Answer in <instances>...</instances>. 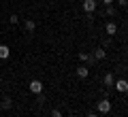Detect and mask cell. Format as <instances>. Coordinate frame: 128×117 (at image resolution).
<instances>
[{
	"label": "cell",
	"instance_id": "cell-6",
	"mask_svg": "<svg viewBox=\"0 0 128 117\" xmlns=\"http://www.w3.org/2000/svg\"><path fill=\"white\" fill-rule=\"evenodd\" d=\"M105 32H107V36H115V34H118V23L107 21L105 23Z\"/></svg>",
	"mask_w": 128,
	"mask_h": 117
},
{
	"label": "cell",
	"instance_id": "cell-1",
	"mask_svg": "<svg viewBox=\"0 0 128 117\" xmlns=\"http://www.w3.org/2000/svg\"><path fill=\"white\" fill-rule=\"evenodd\" d=\"M28 90H30L34 96H38V94H43V83L38 81V79H32V81L28 83Z\"/></svg>",
	"mask_w": 128,
	"mask_h": 117
},
{
	"label": "cell",
	"instance_id": "cell-12",
	"mask_svg": "<svg viewBox=\"0 0 128 117\" xmlns=\"http://www.w3.org/2000/svg\"><path fill=\"white\" fill-rule=\"evenodd\" d=\"M9 55H11V49L6 45H0V60H6Z\"/></svg>",
	"mask_w": 128,
	"mask_h": 117
},
{
	"label": "cell",
	"instance_id": "cell-16",
	"mask_svg": "<svg viewBox=\"0 0 128 117\" xmlns=\"http://www.w3.org/2000/svg\"><path fill=\"white\" fill-rule=\"evenodd\" d=\"M51 117H64V115H62V111H58V109H56V111L51 113Z\"/></svg>",
	"mask_w": 128,
	"mask_h": 117
},
{
	"label": "cell",
	"instance_id": "cell-17",
	"mask_svg": "<svg viewBox=\"0 0 128 117\" xmlns=\"http://www.w3.org/2000/svg\"><path fill=\"white\" fill-rule=\"evenodd\" d=\"M102 2H105V6H107V4H113L115 0H102Z\"/></svg>",
	"mask_w": 128,
	"mask_h": 117
},
{
	"label": "cell",
	"instance_id": "cell-13",
	"mask_svg": "<svg viewBox=\"0 0 128 117\" xmlns=\"http://www.w3.org/2000/svg\"><path fill=\"white\" fill-rule=\"evenodd\" d=\"M105 15L113 17V15H115V6H113V4H107V6H105Z\"/></svg>",
	"mask_w": 128,
	"mask_h": 117
},
{
	"label": "cell",
	"instance_id": "cell-4",
	"mask_svg": "<svg viewBox=\"0 0 128 117\" xmlns=\"http://www.w3.org/2000/svg\"><path fill=\"white\" fill-rule=\"evenodd\" d=\"M11 109H13V98L4 96V98L0 100V111H11Z\"/></svg>",
	"mask_w": 128,
	"mask_h": 117
},
{
	"label": "cell",
	"instance_id": "cell-14",
	"mask_svg": "<svg viewBox=\"0 0 128 117\" xmlns=\"http://www.w3.org/2000/svg\"><path fill=\"white\" fill-rule=\"evenodd\" d=\"M9 21L13 23V26H17V23H19V15H11V17H9Z\"/></svg>",
	"mask_w": 128,
	"mask_h": 117
},
{
	"label": "cell",
	"instance_id": "cell-20",
	"mask_svg": "<svg viewBox=\"0 0 128 117\" xmlns=\"http://www.w3.org/2000/svg\"><path fill=\"white\" fill-rule=\"evenodd\" d=\"M126 75H128V68H126Z\"/></svg>",
	"mask_w": 128,
	"mask_h": 117
},
{
	"label": "cell",
	"instance_id": "cell-9",
	"mask_svg": "<svg viewBox=\"0 0 128 117\" xmlns=\"http://www.w3.org/2000/svg\"><path fill=\"white\" fill-rule=\"evenodd\" d=\"M79 60H81V62L92 64V62H94V55H92V53H88V51H81V53H79Z\"/></svg>",
	"mask_w": 128,
	"mask_h": 117
},
{
	"label": "cell",
	"instance_id": "cell-8",
	"mask_svg": "<svg viewBox=\"0 0 128 117\" xmlns=\"http://www.w3.org/2000/svg\"><path fill=\"white\" fill-rule=\"evenodd\" d=\"M24 28H26V32H28V34H32V32L36 30V23L32 21V19H26V21H24Z\"/></svg>",
	"mask_w": 128,
	"mask_h": 117
},
{
	"label": "cell",
	"instance_id": "cell-19",
	"mask_svg": "<svg viewBox=\"0 0 128 117\" xmlns=\"http://www.w3.org/2000/svg\"><path fill=\"white\" fill-rule=\"evenodd\" d=\"M0 85H2V77H0Z\"/></svg>",
	"mask_w": 128,
	"mask_h": 117
},
{
	"label": "cell",
	"instance_id": "cell-15",
	"mask_svg": "<svg viewBox=\"0 0 128 117\" xmlns=\"http://www.w3.org/2000/svg\"><path fill=\"white\" fill-rule=\"evenodd\" d=\"M115 2H118V6H122V9L128 6V0H115Z\"/></svg>",
	"mask_w": 128,
	"mask_h": 117
},
{
	"label": "cell",
	"instance_id": "cell-2",
	"mask_svg": "<svg viewBox=\"0 0 128 117\" xmlns=\"http://www.w3.org/2000/svg\"><path fill=\"white\" fill-rule=\"evenodd\" d=\"M96 109H98V113H102V115H107V113L111 111V100H109V98H102L100 102L96 104Z\"/></svg>",
	"mask_w": 128,
	"mask_h": 117
},
{
	"label": "cell",
	"instance_id": "cell-18",
	"mask_svg": "<svg viewBox=\"0 0 128 117\" xmlns=\"http://www.w3.org/2000/svg\"><path fill=\"white\" fill-rule=\"evenodd\" d=\"M88 117H98V115H96V113H90V115H88Z\"/></svg>",
	"mask_w": 128,
	"mask_h": 117
},
{
	"label": "cell",
	"instance_id": "cell-7",
	"mask_svg": "<svg viewBox=\"0 0 128 117\" xmlns=\"http://www.w3.org/2000/svg\"><path fill=\"white\" fill-rule=\"evenodd\" d=\"M75 72H77L79 79H88V77H90V68H88V66H77Z\"/></svg>",
	"mask_w": 128,
	"mask_h": 117
},
{
	"label": "cell",
	"instance_id": "cell-10",
	"mask_svg": "<svg viewBox=\"0 0 128 117\" xmlns=\"http://www.w3.org/2000/svg\"><path fill=\"white\" fill-rule=\"evenodd\" d=\"M92 55H94V60H105L107 58V51L102 49V47H98V49H94V53H92Z\"/></svg>",
	"mask_w": 128,
	"mask_h": 117
},
{
	"label": "cell",
	"instance_id": "cell-3",
	"mask_svg": "<svg viewBox=\"0 0 128 117\" xmlns=\"http://www.w3.org/2000/svg\"><path fill=\"white\" fill-rule=\"evenodd\" d=\"M115 92H120V94H126L128 92V79H118V81L113 83Z\"/></svg>",
	"mask_w": 128,
	"mask_h": 117
},
{
	"label": "cell",
	"instance_id": "cell-5",
	"mask_svg": "<svg viewBox=\"0 0 128 117\" xmlns=\"http://www.w3.org/2000/svg\"><path fill=\"white\" fill-rule=\"evenodd\" d=\"M83 11L88 15H92L96 11V0H83Z\"/></svg>",
	"mask_w": 128,
	"mask_h": 117
},
{
	"label": "cell",
	"instance_id": "cell-11",
	"mask_svg": "<svg viewBox=\"0 0 128 117\" xmlns=\"http://www.w3.org/2000/svg\"><path fill=\"white\" fill-rule=\"evenodd\" d=\"M102 83H105L107 87H113V83H115V77L111 75V72H107V75H105V79H102Z\"/></svg>",
	"mask_w": 128,
	"mask_h": 117
},
{
	"label": "cell",
	"instance_id": "cell-21",
	"mask_svg": "<svg viewBox=\"0 0 128 117\" xmlns=\"http://www.w3.org/2000/svg\"><path fill=\"white\" fill-rule=\"evenodd\" d=\"M126 55H128V49H126Z\"/></svg>",
	"mask_w": 128,
	"mask_h": 117
}]
</instances>
